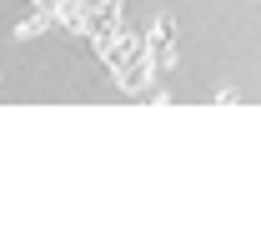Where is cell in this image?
<instances>
[{
  "label": "cell",
  "mask_w": 261,
  "mask_h": 241,
  "mask_svg": "<svg viewBox=\"0 0 261 241\" xmlns=\"http://www.w3.org/2000/svg\"><path fill=\"white\" fill-rule=\"evenodd\" d=\"M35 10H45V15H61V10H70V0H35Z\"/></svg>",
  "instance_id": "6da1fadb"
}]
</instances>
